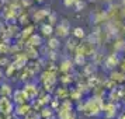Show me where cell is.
Returning <instances> with one entry per match:
<instances>
[{
    "instance_id": "cell-11",
    "label": "cell",
    "mask_w": 125,
    "mask_h": 119,
    "mask_svg": "<svg viewBox=\"0 0 125 119\" xmlns=\"http://www.w3.org/2000/svg\"><path fill=\"white\" fill-rule=\"evenodd\" d=\"M42 1H44V0H38V3H42Z\"/></svg>"
},
{
    "instance_id": "cell-4",
    "label": "cell",
    "mask_w": 125,
    "mask_h": 119,
    "mask_svg": "<svg viewBox=\"0 0 125 119\" xmlns=\"http://www.w3.org/2000/svg\"><path fill=\"white\" fill-rule=\"evenodd\" d=\"M68 31H69L68 24H66V23H62V24H59V25H58L56 34L59 35V37H66V35H68Z\"/></svg>"
},
{
    "instance_id": "cell-9",
    "label": "cell",
    "mask_w": 125,
    "mask_h": 119,
    "mask_svg": "<svg viewBox=\"0 0 125 119\" xmlns=\"http://www.w3.org/2000/svg\"><path fill=\"white\" fill-rule=\"evenodd\" d=\"M1 32H4V25L0 23V34H1Z\"/></svg>"
},
{
    "instance_id": "cell-5",
    "label": "cell",
    "mask_w": 125,
    "mask_h": 119,
    "mask_svg": "<svg viewBox=\"0 0 125 119\" xmlns=\"http://www.w3.org/2000/svg\"><path fill=\"white\" fill-rule=\"evenodd\" d=\"M0 94L3 97H10L13 94V90L9 84H1V87H0Z\"/></svg>"
},
{
    "instance_id": "cell-6",
    "label": "cell",
    "mask_w": 125,
    "mask_h": 119,
    "mask_svg": "<svg viewBox=\"0 0 125 119\" xmlns=\"http://www.w3.org/2000/svg\"><path fill=\"white\" fill-rule=\"evenodd\" d=\"M41 31H42V34L45 37H51L53 34V27H52V24H44L41 27Z\"/></svg>"
},
{
    "instance_id": "cell-7",
    "label": "cell",
    "mask_w": 125,
    "mask_h": 119,
    "mask_svg": "<svg viewBox=\"0 0 125 119\" xmlns=\"http://www.w3.org/2000/svg\"><path fill=\"white\" fill-rule=\"evenodd\" d=\"M48 48L52 51H56L59 49V38H51L48 41Z\"/></svg>"
},
{
    "instance_id": "cell-10",
    "label": "cell",
    "mask_w": 125,
    "mask_h": 119,
    "mask_svg": "<svg viewBox=\"0 0 125 119\" xmlns=\"http://www.w3.org/2000/svg\"><path fill=\"white\" fill-rule=\"evenodd\" d=\"M1 77H3V72L0 70V80H1Z\"/></svg>"
},
{
    "instance_id": "cell-3",
    "label": "cell",
    "mask_w": 125,
    "mask_h": 119,
    "mask_svg": "<svg viewBox=\"0 0 125 119\" xmlns=\"http://www.w3.org/2000/svg\"><path fill=\"white\" fill-rule=\"evenodd\" d=\"M41 44H42V38H41L40 35H37V34H32L31 37H30V39H28V45L30 46H40Z\"/></svg>"
},
{
    "instance_id": "cell-8",
    "label": "cell",
    "mask_w": 125,
    "mask_h": 119,
    "mask_svg": "<svg viewBox=\"0 0 125 119\" xmlns=\"http://www.w3.org/2000/svg\"><path fill=\"white\" fill-rule=\"evenodd\" d=\"M73 32H74V37H76V38H83V37H84V31H83V28H80V27L74 28Z\"/></svg>"
},
{
    "instance_id": "cell-1",
    "label": "cell",
    "mask_w": 125,
    "mask_h": 119,
    "mask_svg": "<svg viewBox=\"0 0 125 119\" xmlns=\"http://www.w3.org/2000/svg\"><path fill=\"white\" fill-rule=\"evenodd\" d=\"M13 112V102L10 101L9 97H3L0 98V113H3L4 116L10 115Z\"/></svg>"
},
{
    "instance_id": "cell-2",
    "label": "cell",
    "mask_w": 125,
    "mask_h": 119,
    "mask_svg": "<svg viewBox=\"0 0 125 119\" xmlns=\"http://www.w3.org/2000/svg\"><path fill=\"white\" fill-rule=\"evenodd\" d=\"M23 94L25 97V100L27 101H34V98L38 97V90H37V87L32 84H25L23 88Z\"/></svg>"
},
{
    "instance_id": "cell-12",
    "label": "cell",
    "mask_w": 125,
    "mask_h": 119,
    "mask_svg": "<svg viewBox=\"0 0 125 119\" xmlns=\"http://www.w3.org/2000/svg\"><path fill=\"white\" fill-rule=\"evenodd\" d=\"M0 9H1V3H0Z\"/></svg>"
}]
</instances>
